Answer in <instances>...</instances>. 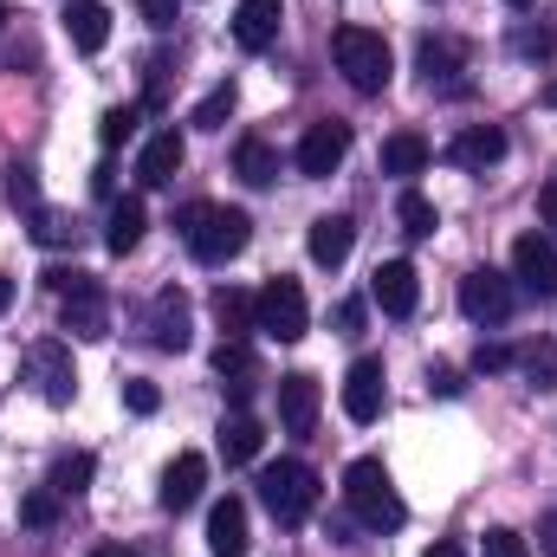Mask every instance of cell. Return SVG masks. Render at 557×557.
<instances>
[{"label": "cell", "instance_id": "4", "mask_svg": "<svg viewBox=\"0 0 557 557\" xmlns=\"http://www.w3.org/2000/svg\"><path fill=\"white\" fill-rule=\"evenodd\" d=\"M46 285L59 292V324H65L72 337H111V298H104L98 273L52 267V273H46Z\"/></svg>", "mask_w": 557, "mask_h": 557}, {"label": "cell", "instance_id": "30", "mask_svg": "<svg viewBox=\"0 0 557 557\" xmlns=\"http://www.w3.org/2000/svg\"><path fill=\"white\" fill-rule=\"evenodd\" d=\"M396 221H403V234H409V240H428V234L441 227V214H434V201H428V195H416V188H409V195L396 201Z\"/></svg>", "mask_w": 557, "mask_h": 557}, {"label": "cell", "instance_id": "27", "mask_svg": "<svg viewBox=\"0 0 557 557\" xmlns=\"http://www.w3.org/2000/svg\"><path fill=\"white\" fill-rule=\"evenodd\" d=\"M214 324H221V337H247V331H253V292L221 285V292H214Z\"/></svg>", "mask_w": 557, "mask_h": 557}, {"label": "cell", "instance_id": "44", "mask_svg": "<svg viewBox=\"0 0 557 557\" xmlns=\"http://www.w3.org/2000/svg\"><path fill=\"white\" fill-rule=\"evenodd\" d=\"M519 52H552V33L539 26V33H519Z\"/></svg>", "mask_w": 557, "mask_h": 557}, {"label": "cell", "instance_id": "14", "mask_svg": "<svg viewBox=\"0 0 557 557\" xmlns=\"http://www.w3.org/2000/svg\"><path fill=\"white\" fill-rule=\"evenodd\" d=\"M467 39H421V78H428V91L441 85V91H467Z\"/></svg>", "mask_w": 557, "mask_h": 557}, {"label": "cell", "instance_id": "15", "mask_svg": "<svg viewBox=\"0 0 557 557\" xmlns=\"http://www.w3.org/2000/svg\"><path fill=\"white\" fill-rule=\"evenodd\" d=\"M305 247H311V260H318L324 273H337V267L350 260V247H357V221H350V214H318L311 234H305Z\"/></svg>", "mask_w": 557, "mask_h": 557}, {"label": "cell", "instance_id": "17", "mask_svg": "<svg viewBox=\"0 0 557 557\" xmlns=\"http://www.w3.org/2000/svg\"><path fill=\"white\" fill-rule=\"evenodd\" d=\"M214 376L227 383L234 403H247V396L260 389V357H253V344H247V337H221V350H214Z\"/></svg>", "mask_w": 557, "mask_h": 557}, {"label": "cell", "instance_id": "23", "mask_svg": "<svg viewBox=\"0 0 557 557\" xmlns=\"http://www.w3.org/2000/svg\"><path fill=\"white\" fill-rule=\"evenodd\" d=\"M201 486H208V460H201V454H175L169 473H162V506H169V512H188V506L201 499Z\"/></svg>", "mask_w": 557, "mask_h": 557}, {"label": "cell", "instance_id": "45", "mask_svg": "<svg viewBox=\"0 0 557 557\" xmlns=\"http://www.w3.org/2000/svg\"><path fill=\"white\" fill-rule=\"evenodd\" d=\"M539 539H545V552L557 557V512H545V525H539Z\"/></svg>", "mask_w": 557, "mask_h": 557}, {"label": "cell", "instance_id": "3", "mask_svg": "<svg viewBox=\"0 0 557 557\" xmlns=\"http://www.w3.org/2000/svg\"><path fill=\"white\" fill-rule=\"evenodd\" d=\"M344 506H350L357 525H370V532H396V525L409 519V506H403V493L389 486L383 460H350V467H344Z\"/></svg>", "mask_w": 557, "mask_h": 557}, {"label": "cell", "instance_id": "5", "mask_svg": "<svg viewBox=\"0 0 557 557\" xmlns=\"http://www.w3.org/2000/svg\"><path fill=\"white\" fill-rule=\"evenodd\" d=\"M260 499L278 525H305L318 512V473L305 460H273V467H260Z\"/></svg>", "mask_w": 557, "mask_h": 557}, {"label": "cell", "instance_id": "34", "mask_svg": "<svg viewBox=\"0 0 557 557\" xmlns=\"http://www.w3.org/2000/svg\"><path fill=\"white\" fill-rule=\"evenodd\" d=\"M124 137H137V104H117V111H104V124H98V143H104V149H117Z\"/></svg>", "mask_w": 557, "mask_h": 557}, {"label": "cell", "instance_id": "42", "mask_svg": "<svg viewBox=\"0 0 557 557\" xmlns=\"http://www.w3.org/2000/svg\"><path fill=\"white\" fill-rule=\"evenodd\" d=\"M13 201H26V208H39V188H33V169H13Z\"/></svg>", "mask_w": 557, "mask_h": 557}, {"label": "cell", "instance_id": "13", "mask_svg": "<svg viewBox=\"0 0 557 557\" xmlns=\"http://www.w3.org/2000/svg\"><path fill=\"white\" fill-rule=\"evenodd\" d=\"M318 409H324L318 376H305V370L278 376V421H285V434H311L318 428Z\"/></svg>", "mask_w": 557, "mask_h": 557}, {"label": "cell", "instance_id": "26", "mask_svg": "<svg viewBox=\"0 0 557 557\" xmlns=\"http://www.w3.org/2000/svg\"><path fill=\"white\" fill-rule=\"evenodd\" d=\"M428 137H416V131H396V137H383V175H421L428 169Z\"/></svg>", "mask_w": 557, "mask_h": 557}, {"label": "cell", "instance_id": "21", "mask_svg": "<svg viewBox=\"0 0 557 557\" xmlns=\"http://www.w3.org/2000/svg\"><path fill=\"white\" fill-rule=\"evenodd\" d=\"M182 156H188L182 131H156V137L143 143V156H137V182L143 188H169L175 169H182Z\"/></svg>", "mask_w": 557, "mask_h": 557}, {"label": "cell", "instance_id": "1", "mask_svg": "<svg viewBox=\"0 0 557 557\" xmlns=\"http://www.w3.org/2000/svg\"><path fill=\"white\" fill-rule=\"evenodd\" d=\"M175 227H182V240H188V253H195L201 267H227V260H240L247 240H253V214H247V208H214V201H188V208L175 214Z\"/></svg>", "mask_w": 557, "mask_h": 557}, {"label": "cell", "instance_id": "18", "mask_svg": "<svg viewBox=\"0 0 557 557\" xmlns=\"http://www.w3.org/2000/svg\"><path fill=\"white\" fill-rule=\"evenodd\" d=\"M499 156H506V131L499 124H467L460 137L447 143V162L454 169H473V175H486Z\"/></svg>", "mask_w": 557, "mask_h": 557}, {"label": "cell", "instance_id": "36", "mask_svg": "<svg viewBox=\"0 0 557 557\" xmlns=\"http://www.w3.org/2000/svg\"><path fill=\"white\" fill-rule=\"evenodd\" d=\"M124 403H131V416H156V409H162V389L143 383V376H131V383H124Z\"/></svg>", "mask_w": 557, "mask_h": 557}, {"label": "cell", "instance_id": "38", "mask_svg": "<svg viewBox=\"0 0 557 557\" xmlns=\"http://www.w3.org/2000/svg\"><path fill=\"white\" fill-rule=\"evenodd\" d=\"M473 370H512V350L506 344H480L473 350Z\"/></svg>", "mask_w": 557, "mask_h": 557}, {"label": "cell", "instance_id": "28", "mask_svg": "<svg viewBox=\"0 0 557 557\" xmlns=\"http://www.w3.org/2000/svg\"><path fill=\"white\" fill-rule=\"evenodd\" d=\"M234 169H240V182H253V188H267V182H278V156L267 137H240V149H234Z\"/></svg>", "mask_w": 557, "mask_h": 557}, {"label": "cell", "instance_id": "37", "mask_svg": "<svg viewBox=\"0 0 557 557\" xmlns=\"http://www.w3.org/2000/svg\"><path fill=\"white\" fill-rule=\"evenodd\" d=\"M486 557H532V545H525L519 532H506V525H493V532H486Z\"/></svg>", "mask_w": 557, "mask_h": 557}, {"label": "cell", "instance_id": "16", "mask_svg": "<svg viewBox=\"0 0 557 557\" xmlns=\"http://www.w3.org/2000/svg\"><path fill=\"white\" fill-rule=\"evenodd\" d=\"M149 344L156 350H188V298L175 292V285H162L156 292V305H149Z\"/></svg>", "mask_w": 557, "mask_h": 557}, {"label": "cell", "instance_id": "47", "mask_svg": "<svg viewBox=\"0 0 557 557\" xmlns=\"http://www.w3.org/2000/svg\"><path fill=\"white\" fill-rule=\"evenodd\" d=\"M7 305H13V278L0 273V318H7Z\"/></svg>", "mask_w": 557, "mask_h": 557}, {"label": "cell", "instance_id": "50", "mask_svg": "<svg viewBox=\"0 0 557 557\" xmlns=\"http://www.w3.org/2000/svg\"><path fill=\"white\" fill-rule=\"evenodd\" d=\"M506 7H519V13H525V7H539V0H506Z\"/></svg>", "mask_w": 557, "mask_h": 557}, {"label": "cell", "instance_id": "49", "mask_svg": "<svg viewBox=\"0 0 557 557\" xmlns=\"http://www.w3.org/2000/svg\"><path fill=\"white\" fill-rule=\"evenodd\" d=\"M545 104H552V111H557V78H552V85H545Z\"/></svg>", "mask_w": 557, "mask_h": 557}, {"label": "cell", "instance_id": "19", "mask_svg": "<svg viewBox=\"0 0 557 557\" xmlns=\"http://www.w3.org/2000/svg\"><path fill=\"white\" fill-rule=\"evenodd\" d=\"M65 39L91 59L111 46V7L104 0H65Z\"/></svg>", "mask_w": 557, "mask_h": 557}, {"label": "cell", "instance_id": "51", "mask_svg": "<svg viewBox=\"0 0 557 557\" xmlns=\"http://www.w3.org/2000/svg\"><path fill=\"white\" fill-rule=\"evenodd\" d=\"M7 20H13V13H7V0H0V33H7Z\"/></svg>", "mask_w": 557, "mask_h": 557}, {"label": "cell", "instance_id": "48", "mask_svg": "<svg viewBox=\"0 0 557 557\" xmlns=\"http://www.w3.org/2000/svg\"><path fill=\"white\" fill-rule=\"evenodd\" d=\"M91 557H137V552H124V545H98Z\"/></svg>", "mask_w": 557, "mask_h": 557}, {"label": "cell", "instance_id": "32", "mask_svg": "<svg viewBox=\"0 0 557 557\" xmlns=\"http://www.w3.org/2000/svg\"><path fill=\"white\" fill-rule=\"evenodd\" d=\"M227 117H234V78H227V85H214V91L195 104V117H188V124H201V131H221Z\"/></svg>", "mask_w": 557, "mask_h": 557}, {"label": "cell", "instance_id": "39", "mask_svg": "<svg viewBox=\"0 0 557 557\" xmlns=\"http://www.w3.org/2000/svg\"><path fill=\"white\" fill-rule=\"evenodd\" d=\"M428 389H434V396H460L467 383H460V370H447V363H434V370H428Z\"/></svg>", "mask_w": 557, "mask_h": 557}, {"label": "cell", "instance_id": "22", "mask_svg": "<svg viewBox=\"0 0 557 557\" xmlns=\"http://www.w3.org/2000/svg\"><path fill=\"white\" fill-rule=\"evenodd\" d=\"M208 552L214 557H247V499H214L208 512Z\"/></svg>", "mask_w": 557, "mask_h": 557}, {"label": "cell", "instance_id": "35", "mask_svg": "<svg viewBox=\"0 0 557 557\" xmlns=\"http://www.w3.org/2000/svg\"><path fill=\"white\" fill-rule=\"evenodd\" d=\"M20 519H26V525H52V519H59V493H52V486H39V493H26V506H20Z\"/></svg>", "mask_w": 557, "mask_h": 557}, {"label": "cell", "instance_id": "8", "mask_svg": "<svg viewBox=\"0 0 557 557\" xmlns=\"http://www.w3.org/2000/svg\"><path fill=\"white\" fill-rule=\"evenodd\" d=\"M26 376H33V389H39L52 409H65L72 389H78V376H72V350H65L59 337H46V344L26 350Z\"/></svg>", "mask_w": 557, "mask_h": 557}, {"label": "cell", "instance_id": "9", "mask_svg": "<svg viewBox=\"0 0 557 557\" xmlns=\"http://www.w3.org/2000/svg\"><path fill=\"white\" fill-rule=\"evenodd\" d=\"M344 156H350V124L324 117V124H311V131L298 137V175L324 182V175H337V169H344Z\"/></svg>", "mask_w": 557, "mask_h": 557}, {"label": "cell", "instance_id": "41", "mask_svg": "<svg viewBox=\"0 0 557 557\" xmlns=\"http://www.w3.org/2000/svg\"><path fill=\"white\" fill-rule=\"evenodd\" d=\"M137 7H143V20H149L156 33H162V26H175V0H137Z\"/></svg>", "mask_w": 557, "mask_h": 557}, {"label": "cell", "instance_id": "33", "mask_svg": "<svg viewBox=\"0 0 557 557\" xmlns=\"http://www.w3.org/2000/svg\"><path fill=\"white\" fill-rule=\"evenodd\" d=\"M33 240H39V247H65V240H72V221H65L59 208H33Z\"/></svg>", "mask_w": 557, "mask_h": 557}, {"label": "cell", "instance_id": "40", "mask_svg": "<svg viewBox=\"0 0 557 557\" xmlns=\"http://www.w3.org/2000/svg\"><path fill=\"white\" fill-rule=\"evenodd\" d=\"M337 331H344V337L363 331V298H344V305H337Z\"/></svg>", "mask_w": 557, "mask_h": 557}, {"label": "cell", "instance_id": "25", "mask_svg": "<svg viewBox=\"0 0 557 557\" xmlns=\"http://www.w3.org/2000/svg\"><path fill=\"white\" fill-rule=\"evenodd\" d=\"M260 441H267V428L247 416V409H234V416H221V454L234 460V467H247V460H260Z\"/></svg>", "mask_w": 557, "mask_h": 557}, {"label": "cell", "instance_id": "2", "mask_svg": "<svg viewBox=\"0 0 557 557\" xmlns=\"http://www.w3.org/2000/svg\"><path fill=\"white\" fill-rule=\"evenodd\" d=\"M331 59H337V72L350 78V91H363V98L389 91V78H396L389 39L370 33V26H337V33H331Z\"/></svg>", "mask_w": 557, "mask_h": 557}, {"label": "cell", "instance_id": "6", "mask_svg": "<svg viewBox=\"0 0 557 557\" xmlns=\"http://www.w3.org/2000/svg\"><path fill=\"white\" fill-rule=\"evenodd\" d=\"M253 331H267L278 344H298L311 331V305H305V285L298 278H267V292H253Z\"/></svg>", "mask_w": 557, "mask_h": 557}, {"label": "cell", "instance_id": "12", "mask_svg": "<svg viewBox=\"0 0 557 557\" xmlns=\"http://www.w3.org/2000/svg\"><path fill=\"white\" fill-rule=\"evenodd\" d=\"M370 298L389 311V318H409L421 305V278H416V267L409 260H383L376 273H370Z\"/></svg>", "mask_w": 557, "mask_h": 557}, {"label": "cell", "instance_id": "43", "mask_svg": "<svg viewBox=\"0 0 557 557\" xmlns=\"http://www.w3.org/2000/svg\"><path fill=\"white\" fill-rule=\"evenodd\" d=\"M539 221L557 227V182H552V188H539Z\"/></svg>", "mask_w": 557, "mask_h": 557}, {"label": "cell", "instance_id": "7", "mask_svg": "<svg viewBox=\"0 0 557 557\" xmlns=\"http://www.w3.org/2000/svg\"><path fill=\"white\" fill-rule=\"evenodd\" d=\"M512 305H519V292H512V278H506V273L473 267V273L460 278V311H467L473 324H506V318H512Z\"/></svg>", "mask_w": 557, "mask_h": 557}, {"label": "cell", "instance_id": "10", "mask_svg": "<svg viewBox=\"0 0 557 557\" xmlns=\"http://www.w3.org/2000/svg\"><path fill=\"white\" fill-rule=\"evenodd\" d=\"M512 278H519L532 298H557V247L545 234H519V240H512Z\"/></svg>", "mask_w": 557, "mask_h": 557}, {"label": "cell", "instance_id": "24", "mask_svg": "<svg viewBox=\"0 0 557 557\" xmlns=\"http://www.w3.org/2000/svg\"><path fill=\"white\" fill-rule=\"evenodd\" d=\"M143 227H149V208H143L137 195H124L117 208H111V227H104V247L124 260V253H137L143 247Z\"/></svg>", "mask_w": 557, "mask_h": 557}, {"label": "cell", "instance_id": "46", "mask_svg": "<svg viewBox=\"0 0 557 557\" xmlns=\"http://www.w3.org/2000/svg\"><path fill=\"white\" fill-rule=\"evenodd\" d=\"M428 557H467V545H454V539H441V545H434Z\"/></svg>", "mask_w": 557, "mask_h": 557}, {"label": "cell", "instance_id": "29", "mask_svg": "<svg viewBox=\"0 0 557 557\" xmlns=\"http://www.w3.org/2000/svg\"><path fill=\"white\" fill-rule=\"evenodd\" d=\"M91 473H98V460H91V454H59V460H52V473H46V486H52L59 499H78V493L91 486Z\"/></svg>", "mask_w": 557, "mask_h": 557}, {"label": "cell", "instance_id": "11", "mask_svg": "<svg viewBox=\"0 0 557 557\" xmlns=\"http://www.w3.org/2000/svg\"><path fill=\"white\" fill-rule=\"evenodd\" d=\"M344 416L357 421V428H370V421L383 416V357H357L350 363V376H344Z\"/></svg>", "mask_w": 557, "mask_h": 557}, {"label": "cell", "instance_id": "31", "mask_svg": "<svg viewBox=\"0 0 557 557\" xmlns=\"http://www.w3.org/2000/svg\"><path fill=\"white\" fill-rule=\"evenodd\" d=\"M512 363L532 376V389H557V344H525L512 350Z\"/></svg>", "mask_w": 557, "mask_h": 557}, {"label": "cell", "instance_id": "20", "mask_svg": "<svg viewBox=\"0 0 557 557\" xmlns=\"http://www.w3.org/2000/svg\"><path fill=\"white\" fill-rule=\"evenodd\" d=\"M278 26H285V0H240L234 7V39L247 52H267L278 39Z\"/></svg>", "mask_w": 557, "mask_h": 557}]
</instances>
